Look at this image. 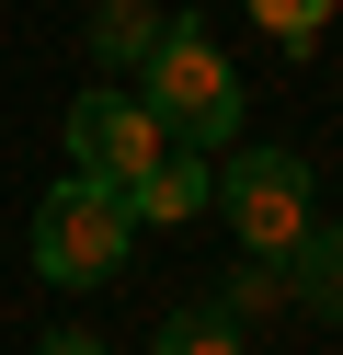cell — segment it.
<instances>
[{"label":"cell","mask_w":343,"mask_h":355,"mask_svg":"<svg viewBox=\"0 0 343 355\" xmlns=\"http://www.w3.org/2000/svg\"><path fill=\"white\" fill-rule=\"evenodd\" d=\"M218 309H229V321H263V309H286V263H263V252H240V263H229V275H218Z\"/></svg>","instance_id":"cell-9"},{"label":"cell","mask_w":343,"mask_h":355,"mask_svg":"<svg viewBox=\"0 0 343 355\" xmlns=\"http://www.w3.org/2000/svg\"><path fill=\"white\" fill-rule=\"evenodd\" d=\"M35 355H103V344H91V332H46Z\"/></svg>","instance_id":"cell-11"},{"label":"cell","mask_w":343,"mask_h":355,"mask_svg":"<svg viewBox=\"0 0 343 355\" xmlns=\"http://www.w3.org/2000/svg\"><path fill=\"white\" fill-rule=\"evenodd\" d=\"M126 252H137V218L114 184H80V172L46 184V207H35V275L46 286H103Z\"/></svg>","instance_id":"cell-2"},{"label":"cell","mask_w":343,"mask_h":355,"mask_svg":"<svg viewBox=\"0 0 343 355\" xmlns=\"http://www.w3.org/2000/svg\"><path fill=\"white\" fill-rule=\"evenodd\" d=\"M286 309H309V321H343V230H297V252H286Z\"/></svg>","instance_id":"cell-6"},{"label":"cell","mask_w":343,"mask_h":355,"mask_svg":"<svg viewBox=\"0 0 343 355\" xmlns=\"http://www.w3.org/2000/svg\"><path fill=\"white\" fill-rule=\"evenodd\" d=\"M160 149H172V138H160V115H149L137 92H114V80L69 103V172H80V184H114V195H126Z\"/></svg>","instance_id":"cell-4"},{"label":"cell","mask_w":343,"mask_h":355,"mask_svg":"<svg viewBox=\"0 0 343 355\" xmlns=\"http://www.w3.org/2000/svg\"><path fill=\"white\" fill-rule=\"evenodd\" d=\"M160 35H172V12H160V0H103V12H91V58H103L114 80H137L149 69V46Z\"/></svg>","instance_id":"cell-7"},{"label":"cell","mask_w":343,"mask_h":355,"mask_svg":"<svg viewBox=\"0 0 343 355\" xmlns=\"http://www.w3.org/2000/svg\"><path fill=\"white\" fill-rule=\"evenodd\" d=\"M252 24H263L274 46H320V35H332V0H252Z\"/></svg>","instance_id":"cell-10"},{"label":"cell","mask_w":343,"mask_h":355,"mask_svg":"<svg viewBox=\"0 0 343 355\" xmlns=\"http://www.w3.org/2000/svg\"><path fill=\"white\" fill-rule=\"evenodd\" d=\"M206 207H218L206 149H160V161L126 184V218H137V230H183V218H206Z\"/></svg>","instance_id":"cell-5"},{"label":"cell","mask_w":343,"mask_h":355,"mask_svg":"<svg viewBox=\"0 0 343 355\" xmlns=\"http://www.w3.org/2000/svg\"><path fill=\"white\" fill-rule=\"evenodd\" d=\"M149 355H252V332L229 321L218 298H206V309H172V321H160V344H149Z\"/></svg>","instance_id":"cell-8"},{"label":"cell","mask_w":343,"mask_h":355,"mask_svg":"<svg viewBox=\"0 0 343 355\" xmlns=\"http://www.w3.org/2000/svg\"><path fill=\"white\" fill-rule=\"evenodd\" d=\"M137 103L160 115L172 149H229V138H240V80H229L218 35L183 24V12H172V35L149 46V69H137Z\"/></svg>","instance_id":"cell-1"},{"label":"cell","mask_w":343,"mask_h":355,"mask_svg":"<svg viewBox=\"0 0 343 355\" xmlns=\"http://www.w3.org/2000/svg\"><path fill=\"white\" fill-rule=\"evenodd\" d=\"M218 218H229L240 252L286 263L297 230H309V161H297V149H240V161L218 172Z\"/></svg>","instance_id":"cell-3"}]
</instances>
